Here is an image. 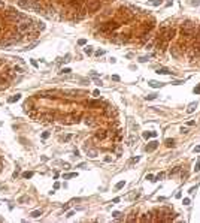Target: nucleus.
I'll return each mask as SVG.
<instances>
[{"label": "nucleus", "mask_w": 200, "mask_h": 223, "mask_svg": "<svg viewBox=\"0 0 200 223\" xmlns=\"http://www.w3.org/2000/svg\"><path fill=\"white\" fill-rule=\"evenodd\" d=\"M18 25H16V32H18L20 34H24V33H29L34 29V21L30 20V18H25L24 21L21 23H16Z\"/></svg>", "instance_id": "f257e3e1"}, {"label": "nucleus", "mask_w": 200, "mask_h": 223, "mask_svg": "<svg viewBox=\"0 0 200 223\" xmlns=\"http://www.w3.org/2000/svg\"><path fill=\"white\" fill-rule=\"evenodd\" d=\"M6 17L9 18L11 21H24L27 17H25L24 14H21V12H16L15 9H7V14H6Z\"/></svg>", "instance_id": "f03ea898"}, {"label": "nucleus", "mask_w": 200, "mask_h": 223, "mask_svg": "<svg viewBox=\"0 0 200 223\" xmlns=\"http://www.w3.org/2000/svg\"><path fill=\"white\" fill-rule=\"evenodd\" d=\"M119 27V24L117 23V21H108V23H105V24H100V30L102 32H112V30H117Z\"/></svg>", "instance_id": "7ed1b4c3"}, {"label": "nucleus", "mask_w": 200, "mask_h": 223, "mask_svg": "<svg viewBox=\"0 0 200 223\" xmlns=\"http://www.w3.org/2000/svg\"><path fill=\"white\" fill-rule=\"evenodd\" d=\"M197 27V24L194 21H191V20H187L185 23H182L181 25V30H184V32H190V33H193Z\"/></svg>", "instance_id": "20e7f679"}, {"label": "nucleus", "mask_w": 200, "mask_h": 223, "mask_svg": "<svg viewBox=\"0 0 200 223\" xmlns=\"http://www.w3.org/2000/svg\"><path fill=\"white\" fill-rule=\"evenodd\" d=\"M100 6H102V2H100V0H93V2H90L88 6H87V12H88V14L96 12L97 9H100Z\"/></svg>", "instance_id": "39448f33"}, {"label": "nucleus", "mask_w": 200, "mask_h": 223, "mask_svg": "<svg viewBox=\"0 0 200 223\" xmlns=\"http://www.w3.org/2000/svg\"><path fill=\"white\" fill-rule=\"evenodd\" d=\"M175 34H176V30H175V29H173V27H167V30L164 32L160 38H163L164 41L167 42V41H170V39H173V38H175Z\"/></svg>", "instance_id": "423d86ee"}, {"label": "nucleus", "mask_w": 200, "mask_h": 223, "mask_svg": "<svg viewBox=\"0 0 200 223\" xmlns=\"http://www.w3.org/2000/svg\"><path fill=\"white\" fill-rule=\"evenodd\" d=\"M188 57H190V60H196V58H199V57H200V50H199L197 47L190 48V50H188Z\"/></svg>", "instance_id": "0eeeda50"}, {"label": "nucleus", "mask_w": 200, "mask_h": 223, "mask_svg": "<svg viewBox=\"0 0 200 223\" xmlns=\"http://www.w3.org/2000/svg\"><path fill=\"white\" fill-rule=\"evenodd\" d=\"M67 121H64V124H73V123H79L81 121V114H72L70 117L66 118Z\"/></svg>", "instance_id": "6e6552de"}, {"label": "nucleus", "mask_w": 200, "mask_h": 223, "mask_svg": "<svg viewBox=\"0 0 200 223\" xmlns=\"http://www.w3.org/2000/svg\"><path fill=\"white\" fill-rule=\"evenodd\" d=\"M67 6H69V8H72V9H73V12H75V11H79V9H82V3L79 2V0H70V2L67 3Z\"/></svg>", "instance_id": "1a4fd4ad"}, {"label": "nucleus", "mask_w": 200, "mask_h": 223, "mask_svg": "<svg viewBox=\"0 0 200 223\" xmlns=\"http://www.w3.org/2000/svg\"><path fill=\"white\" fill-rule=\"evenodd\" d=\"M54 118H55L54 114H43V115L39 117V121H42V123H52Z\"/></svg>", "instance_id": "9d476101"}, {"label": "nucleus", "mask_w": 200, "mask_h": 223, "mask_svg": "<svg viewBox=\"0 0 200 223\" xmlns=\"http://www.w3.org/2000/svg\"><path fill=\"white\" fill-rule=\"evenodd\" d=\"M157 147H158V142L157 141H152V142H149L146 147H145V150L149 153V151H154V150H157Z\"/></svg>", "instance_id": "9b49d317"}, {"label": "nucleus", "mask_w": 200, "mask_h": 223, "mask_svg": "<svg viewBox=\"0 0 200 223\" xmlns=\"http://www.w3.org/2000/svg\"><path fill=\"white\" fill-rule=\"evenodd\" d=\"M106 136H108L106 130H99V132H96V135H94V138H96V139H100V141H103Z\"/></svg>", "instance_id": "f8f14e48"}, {"label": "nucleus", "mask_w": 200, "mask_h": 223, "mask_svg": "<svg viewBox=\"0 0 200 223\" xmlns=\"http://www.w3.org/2000/svg\"><path fill=\"white\" fill-rule=\"evenodd\" d=\"M45 23H42V21H34V29H36V32H42V30H45Z\"/></svg>", "instance_id": "ddd939ff"}, {"label": "nucleus", "mask_w": 200, "mask_h": 223, "mask_svg": "<svg viewBox=\"0 0 200 223\" xmlns=\"http://www.w3.org/2000/svg\"><path fill=\"white\" fill-rule=\"evenodd\" d=\"M152 29H154V21H151V23H145V25H143V33H149Z\"/></svg>", "instance_id": "4468645a"}, {"label": "nucleus", "mask_w": 200, "mask_h": 223, "mask_svg": "<svg viewBox=\"0 0 200 223\" xmlns=\"http://www.w3.org/2000/svg\"><path fill=\"white\" fill-rule=\"evenodd\" d=\"M100 105H102L100 100H88L87 102V106H88V108H94V106H100Z\"/></svg>", "instance_id": "2eb2a0df"}, {"label": "nucleus", "mask_w": 200, "mask_h": 223, "mask_svg": "<svg viewBox=\"0 0 200 223\" xmlns=\"http://www.w3.org/2000/svg\"><path fill=\"white\" fill-rule=\"evenodd\" d=\"M145 139H149V138H155L157 136V132H143V135H142Z\"/></svg>", "instance_id": "dca6fc26"}, {"label": "nucleus", "mask_w": 200, "mask_h": 223, "mask_svg": "<svg viewBox=\"0 0 200 223\" xmlns=\"http://www.w3.org/2000/svg\"><path fill=\"white\" fill-rule=\"evenodd\" d=\"M196 108H197V102H193V103H190V105H188V108H187V112H188V114L194 112V111H196Z\"/></svg>", "instance_id": "f3484780"}, {"label": "nucleus", "mask_w": 200, "mask_h": 223, "mask_svg": "<svg viewBox=\"0 0 200 223\" xmlns=\"http://www.w3.org/2000/svg\"><path fill=\"white\" fill-rule=\"evenodd\" d=\"M85 151H87V156H88V157H97V151H96V150H90V148H85Z\"/></svg>", "instance_id": "a211bd4d"}, {"label": "nucleus", "mask_w": 200, "mask_h": 223, "mask_svg": "<svg viewBox=\"0 0 200 223\" xmlns=\"http://www.w3.org/2000/svg\"><path fill=\"white\" fill-rule=\"evenodd\" d=\"M21 99V94H14L12 97H9V99H7V102H9V103H14V102H18Z\"/></svg>", "instance_id": "6ab92c4d"}, {"label": "nucleus", "mask_w": 200, "mask_h": 223, "mask_svg": "<svg viewBox=\"0 0 200 223\" xmlns=\"http://www.w3.org/2000/svg\"><path fill=\"white\" fill-rule=\"evenodd\" d=\"M105 114H106V115H109V117H111L112 114H115L114 106H106V108H105Z\"/></svg>", "instance_id": "aec40b11"}, {"label": "nucleus", "mask_w": 200, "mask_h": 223, "mask_svg": "<svg viewBox=\"0 0 200 223\" xmlns=\"http://www.w3.org/2000/svg\"><path fill=\"white\" fill-rule=\"evenodd\" d=\"M157 74H161V75H169V74H170V70H169L167 67H160V69H157Z\"/></svg>", "instance_id": "412c9836"}, {"label": "nucleus", "mask_w": 200, "mask_h": 223, "mask_svg": "<svg viewBox=\"0 0 200 223\" xmlns=\"http://www.w3.org/2000/svg\"><path fill=\"white\" fill-rule=\"evenodd\" d=\"M148 84H149V87H152V88H158V87L163 85V83H158V81H149Z\"/></svg>", "instance_id": "4be33fe9"}, {"label": "nucleus", "mask_w": 200, "mask_h": 223, "mask_svg": "<svg viewBox=\"0 0 200 223\" xmlns=\"http://www.w3.org/2000/svg\"><path fill=\"white\" fill-rule=\"evenodd\" d=\"M170 52H172V56L175 57V58H178V57H179V52H178V47H172V48H170Z\"/></svg>", "instance_id": "5701e85b"}, {"label": "nucleus", "mask_w": 200, "mask_h": 223, "mask_svg": "<svg viewBox=\"0 0 200 223\" xmlns=\"http://www.w3.org/2000/svg\"><path fill=\"white\" fill-rule=\"evenodd\" d=\"M93 120H94V118H93V117H88V115L85 117V123L88 124V126H96V121H93Z\"/></svg>", "instance_id": "b1692460"}, {"label": "nucleus", "mask_w": 200, "mask_h": 223, "mask_svg": "<svg viewBox=\"0 0 200 223\" xmlns=\"http://www.w3.org/2000/svg\"><path fill=\"white\" fill-rule=\"evenodd\" d=\"M30 216H31V217H34V219H37V217H40V216H42V211H40V210H36V211H33V213L30 214Z\"/></svg>", "instance_id": "393cba45"}, {"label": "nucleus", "mask_w": 200, "mask_h": 223, "mask_svg": "<svg viewBox=\"0 0 200 223\" xmlns=\"http://www.w3.org/2000/svg\"><path fill=\"white\" fill-rule=\"evenodd\" d=\"M149 216H151V213H148V214H143V217H141V222H149V220H152Z\"/></svg>", "instance_id": "a878e982"}, {"label": "nucleus", "mask_w": 200, "mask_h": 223, "mask_svg": "<svg viewBox=\"0 0 200 223\" xmlns=\"http://www.w3.org/2000/svg\"><path fill=\"white\" fill-rule=\"evenodd\" d=\"M164 144H166V147H173V145H175V141H173V139H166V141H164Z\"/></svg>", "instance_id": "bb28decb"}, {"label": "nucleus", "mask_w": 200, "mask_h": 223, "mask_svg": "<svg viewBox=\"0 0 200 223\" xmlns=\"http://www.w3.org/2000/svg\"><path fill=\"white\" fill-rule=\"evenodd\" d=\"M14 72H16V74H21V75H22V74H24V69H22L21 66H15V67H14Z\"/></svg>", "instance_id": "cd10ccee"}, {"label": "nucleus", "mask_w": 200, "mask_h": 223, "mask_svg": "<svg viewBox=\"0 0 200 223\" xmlns=\"http://www.w3.org/2000/svg\"><path fill=\"white\" fill-rule=\"evenodd\" d=\"M124 186H126V181H119V183H117V184H115V189H117V190H119V189H123Z\"/></svg>", "instance_id": "c85d7f7f"}, {"label": "nucleus", "mask_w": 200, "mask_h": 223, "mask_svg": "<svg viewBox=\"0 0 200 223\" xmlns=\"http://www.w3.org/2000/svg\"><path fill=\"white\" fill-rule=\"evenodd\" d=\"M29 201H30V199H29V196H21V198L18 199V202H20V204H24V202H29Z\"/></svg>", "instance_id": "c756f323"}, {"label": "nucleus", "mask_w": 200, "mask_h": 223, "mask_svg": "<svg viewBox=\"0 0 200 223\" xmlns=\"http://www.w3.org/2000/svg\"><path fill=\"white\" fill-rule=\"evenodd\" d=\"M149 5H152V6H160V3H161V0H151V2H148Z\"/></svg>", "instance_id": "7c9ffc66"}, {"label": "nucleus", "mask_w": 200, "mask_h": 223, "mask_svg": "<svg viewBox=\"0 0 200 223\" xmlns=\"http://www.w3.org/2000/svg\"><path fill=\"white\" fill-rule=\"evenodd\" d=\"M179 171H181V168H179V166H176V168L170 169V172H169V174H170V175H175V174H176V172H179Z\"/></svg>", "instance_id": "2f4dec72"}, {"label": "nucleus", "mask_w": 200, "mask_h": 223, "mask_svg": "<svg viewBox=\"0 0 200 223\" xmlns=\"http://www.w3.org/2000/svg\"><path fill=\"white\" fill-rule=\"evenodd\" d=\"M84 51H85V54H88V56H90V54H93V47H85Z\"/></svg>", "instance_id": "473e14b6"}, {"label": "nucleus", "mask_w": 200, "mask_h": 223, "mask_svg": "<svg viewBox=\"0 0 200 223\" xmlns=\"http://www.w3.org/2000/svg\"><path fill=\"white\" fill-rule=\"evenodd\" d=\"M194 171H196V172L200 171V157L197 159V163H196V166H194Z\"/></svg>", "instance_id": "72a5a7b5"}, {"label": "nucleus", "mask_w": 200, "mask_h": 223, "mask_svg": "<svg viewBox=\"0 0 200 223\" xmlns=\"http://www.w3.org/2000/svg\"><path fill=\"white\" fill-rule=\"evenodd\" d=\"M37 36H39V32H34V33H31V34H30V39H31V41H34V39H37Z\"/></svg>", "instance_id": "f704fd0d"}, {"label": "nucleus", "mask_w": 200, "mask_h": 223, "mask_svg": "<svg viewBox=\"0 0 200 223\" xmlns=\"http://www.w3.org/2000/svg\"><path fill=\"white\" fill-rule=\"evenodd\" d=\"M31 177H33V172H30V171L22 174V178H31Z\"/></svg>", "instance_id": "c9c22d12"}, {"label": "nucleus", "mask_w": 200, "mask_h": 223, "mask_svg": "<svg viewBox=\"0 0 200 223\" xmlns=\"http://www.w3.org/2000/svg\"><path fill=\"white\" fill-rule=\"evenodd\" d=\"M155 97H157V94H154V93H152V94H148L145 99H146V100H152V99H155Z\"/></svg>", "instance_id": "e433bc0d"}, {"label": "nucleus", "mask_w": 200, "mask_h": 223, "mask_svg": "<svg viewBox=\"0 0 200 223\" xmlns=\"http://www.w3.org/2000/svg\"><path fill=\"white\" fill-rule=\"evenodd\" d=\"M190 5H191V6H199V5H200V0H191Z\"/></svg>", "instance_id": "4c0bfd02"}, {"label": "nucleus", "mask_w": 200, "mask_h": 223, "mask_svg": "<svg viewBox=\"0 0 200 223\" xmlns=\"http://www.w3.org/2000/svg\"><path fill=\"white\" fill-rule=\"evenodd\" d=\"M163 178H164V172H160L157 177H155V181H158V180H163Z\"/></svg>", "instance_id": "58836bf2"}, {"label": "nucleus", "mask_w": 200, "mask_h": 223, "mask_svg": "<svg viewBox=\"0 0 200 223\" xmlns=\"http://www.w3.org/2000/svg\"><path fill=\"white\" fill-rule=\"evenodd\" d=\"M49 135H51L49 132H43V133H42V139H48V138H49Z\"/></svg>", "instance_id": "ea45409f"}, {"label": "nucleus", "mask_w": 200, "mask_h": 223, "mask_svg": "<svg viewBox=\"0 0 200 223\" xmlns=\"http://www.w3.org/2000/svg\"><path fill=\"white\" fill-rule=\"evenodd\" d=\"M73 177H76L75 172H72V174H66V175H64V180H67V178H73Z\"/></svg>", "instance_id": "a19ab883"}, {"label": "nucleus", "mask_w": 200, "mask_h": 223, "mask_svg": "<svg viewBox=\"0 0 200 223\" xmlns=\"http://www.w3.org/2000/svg\"><path fill=\"white\" fill-rule=\"evenodd\" d=\"M146 180H149V181H155V177H154L152 174H148V175H146Z\"/></svg>", "instance_id": "79ce46f5"}, {"label": "nucleus", "mask_w": 200, "mask_h": 223, "mask_svg": "<svg viewBox=\"0 0 200 223\" xmlns=\"http://www.w3.org/2000/svg\"><path fill=\"white\" fill-rule=\"evenodd\" d=\"M78 45H81V47L87 45V41H85V39H79V41H78Z\"/></svg>", "instance_id": "37998d69"}, {"label": "nucleus", "mask_w": 200, "mask_h": 223, "mask_svg": "<svg viewBox=\"0 0 200 223\" xmlns=\"http://www.w3.org/2000/svg\"><path fill=\"white\" fill-rule=\"evenodd\" d=\"M103 54H105V51H103V50H99V51H96V56H97V57H100V56H103Z\"/></svg>", "instance_id": "c03bdc74"}, {"label": "nucleus", "mask_w": 200, "mask_h": 223, "mask_svg": "<svg viewBox=\"0 0 200 223\" xmlns=\"http://www.w3.org/2000/svg\"><path fill=\"white\" fill-rule=\"evenodd\" d=\"M70 138H72V135H66V136H63V141L64 142H69V141H70Z\"/></svg>", "instance_id": "a18cd8bd"}, {"label": "nucleus", "mask_w": 200, "mask_h": 223, "mask_svg": "<svg viewBox=\"0 0 200 223\" xmlns=\"http://www.w3.org/2000/svg\"><path fill=\"white\" fill-rule=\"evenodd\" d=\"M181 133H182V135H187V133H188V129H187V127H182V129H181Z\"/></svg>", "instance_id": "49530a36"}, {"label": "nucleus", "mask_w": 200, "mask_h": 223, "mask_svg": "<svg viewBox=\"0 0 200 223\" xmlns=\"http://www.w3.org/2000/svg\"><path fill=\"white\" fill-rule=\"evenodd\" d=\"M30 63H31V65H33L34 67H37V61L34 60V58H31V60H30Z\"/></svg>", "instance_id": "de8ad7c7"}, {"label": "nucleus", "mask_w": 200, "mask_h": 223, "mask_svg": "<svg viewBox=\"0 0 200 223\" xmlns=\"http://www.w3.org/2000/svg\"><path fill=\"white\" fill-rule=\"evenodd\" d=\"M70 72H72V70L69 69V67H66V69H63V70H61V74H70Z\"/></svg>", "instance_id": "09e8293b"}, {"label": "nucleus", "mask_w": 200, "mask_h": 223, "mask_svg": "<svg viewBox=\"0 0 200 223\" xmlns=\"http://www.w3.org/2000/svg\"><path fill=\"white\" fill-rule=\"evenodd\" d=\"M105 162H106V163L112 162V157H111V156H106V157H105Z\"/></svg>", "instance_id": "8fccbe9b"}, {"label": "nucleus", "mask_w": 200, "mask_h": 223, "mask_svg": "<svg viewBox=\"0 0 200 223\" xmlns=\"http://www.w3.org/2000/svg\"><path fill=\"white\" fill-rule=\"evenodd\" d=\"M194 93H196V94H200V85H197V87L194 88Z\"/></svg>", "instance_id": "3c124183"}, {"label": "nucleus", "mask_w": 200, "mask_h": 223, "mask_svg": "<svg viewBox=\"0 0 200 223\" xmlns=\"http://www.w3.org/2000/svg\"><path fill=\"white\" fill-rule=\"evenodd\" d=\"M112 216H114V217H119L121 213H119V211H115V213H112Z\"/></svg>", "instance_id": "603ef678"}, {"label": "nucleus", "mask_w": 200, "mask_h": 223, "mask_svg": "<svg viewBox=\"0 0 200 223\" xmlns=\"http://www.w3.org/2000/svg\"><path fill=\"white\" fill-rule=\"evenodd\" d=\"M190 202H191L190 198H185V199H184V205H190Z\"/></svg>", "instance_id": "864d4df0"}, {"label": "nucleus", "mask_w": 200, "mask_h": 223, "mask_svg": "<svg viewBox=\"0 0 200 223\" xmlns=\"http://www.w3.org/2000/svg\"><path fill=\"white\" fill-rule=\"evenodd\" d=\"M148 58H149V56H148V57H141V58H139V61H142V63H143V61H146Z\"/></svg>", "instance_id": "5fc2aeb1"}, {"label": "nucleus", "mask_w": 200, "mask_h": 223, "mask_svg": "<svg viewBox=\"0 0 200 223\" xmlns=\"http://www.w3.org/2000/svg\"><path fill=\"white\" fill-rule=\"evenodd\" d=\"M112 81H119V76L118 75H114V76H112Z\"/></svg>", "instance_id": "6e6d98bb"}, {"label": "nucleus", "mask_w": 200, "mask_h": 223, "mask_svg": "<svg viewBox=\"0 0 200 223\" xmlns=\"http://www.w3.org/2000/svg\"><path fill=\"white\" fill-rule=\"evenodd\" d=\"M64 61H70V54H67V56L64 57Z\"/></svg>", "instance_id": "4d7b16f0"}, {"label": "nucleus", "mask_w": 200, "mask_h": 223, "mask_svg": "<svg viewBox=\"0 0 200 223\" xmlns=\"http://www.w3.org/2000/svg\"><path fill=\"white\" fill-rule=\"evenodd\" d=\"M194 153H200V145H197V147L194 148Z\"/></svg>", "instance_id": "13d9d810"}, {"label": "nucleus", "mask_w": 200, "mask_h": 223, "mask_svg": "<svg viewBox=\"0 0 200 223\" xmlns=\"http://www.w3.org/2000/svg\"><path fill=\"white\" fill-rule=\"evenodd\" d=\"M187 124H188V126H194V124H196V123H194V121H193V120H190V121H188V123H187Z\"/></svg>", "instance_id": "bf43d9fd"}, {"label": "nucleus", "mask_w": 200, "mask_h": 223, "mask_svg": "<svg viewBox=\"0 0 200 223\" xmlns=\"http://www.w3.org/2000/svg\"><path fill=\"white\" fill-rule=\"evenodd\" d=\"M91 76H93V78H97V76H99V74H96V72H91Z\"/></svg>", "instance_id": "052dcab7"}, {"label": "nucleus", "mask_w": 200, "mask_h": 223, "mask_svg": "<svg viewBox=\"0 0 200 223\" xmlns=\"http://www.w3.org/2000/svg\"><path fill=\"white\" fill-rule=\"evenodd\" d=\"M0 9H5V2H0Z\"/></svg>", "instance_id": "680f3d73"}, {"label": "nucleus", "mask_w": 200, "mask_h": 223, "mask_svg": "<svg viewBox=\"0 0 200 223\" xmlns=\"http://www.w3.org/2000/svg\"><path fill=\"white\" fill-rule=\"evenodd\" d=\"M93 94H94V96H99V94H100V91H99V90H94V93H93Z\"/></svg>", "instance_id": "e2e57ef3"}, {"label": "nucleus", "mask_w": 200, "mask_h": 223, "mask_svg": "<svg viewBox=\"0 0 200 223\" xmlns=\"http://www.w3.org/2000/svg\"><path fill=\"white\" fill-rule=\"evenodd\" d=\"M188 177V172H182V178H187Z\"/></svg>", "instance_id": "0e129e2a"}, {"label": "nucleus", "mask_w": 200, "mask_h": 223, "mask_svg": "<svg viewBox=\"0 0 200 223\" xmlns=\"http://www.w3.org/2000/svg\"><path fill=\"white\" fill-rule=\"evenodd\" d=\"M3 65H5V60H2V58H0V67H2Z\"/></svg>", "instance_id": "69168bd1"}, {"label": "nucleus", "mask_w": 200, "mask_h": 223, "mask_svg": "<svg viewBox=\"0 0 200 223\" xmlns=\"http://www.w3.org/2000/svg\"><path fill=\"white\" fill-rule=\"evenodd\" d=\"M2 169H3V165H2V163H0V172H2Z\"/></svg>", "instance_id": "338daca9"}]
</instances>
